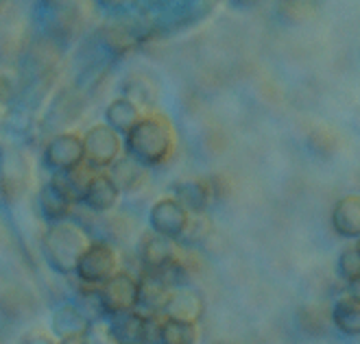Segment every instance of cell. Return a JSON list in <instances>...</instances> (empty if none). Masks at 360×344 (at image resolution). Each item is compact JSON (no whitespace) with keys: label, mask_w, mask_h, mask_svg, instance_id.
Masks as SVG:
<instances>
[{"label":"cell","mask_w":360,"mask_h":344,"mask_svg":"<svg viewBox=\"0 0 360 344\" xmlns=\"http://www.w3.org/2000/svg\"><path fill=\"white\" fill-rule=\"evenodd\" d=\"M120 194L122 192L112 181L110 172H94L92 179L86 185V190L81 192L79 201L94 213H108L118 205Z\"/></svg>","instance_id":"obj_10"},{"label":"cell","mask_w":360,"mask_h":344,"mask_svg":"<svg viewBox=\"0 0 360 344\" xmlns=\"http://www.w3.org/2000/svg\"><path fill=\"white\" fill-rule=\"evenodd\" d=\"M92 320L83 314L77 303H66L55 312L53 318V331L59 340L63 342H77L88 336V329Z\"/></svg>","instance_id":"obj_13"},{"label":"cell","mask_w":360,"mask_h":344,"mask_svg":"<svg viewBox=\"0 0 360 344\" xmlns=\"http://www.w3.org/2000/svg\"><path fill=\"white\" fill-rule=\"evenodd\" d=\"M199 338L197 322H186V320H175V318H162V331H160V342L168 344H190Z\"/></svg>","instance_id":"obj_21"},{"label":"cell","mask_w":360,"mask_h":344,"mask_svg":"<svg viewBox=\"0 0 360 344\" xmlns=\"http://www.w3.org/2000/svg\"><path fill=\"white\" fill-rule=\"evenodd\" d=\"M124 146L127 153L144 166H160L173 157L177 135L173 124L164 116H142L124 135Z\"/></svg>","instance_id":"obj_1"},{"label":"cell","mask_w":360,"mask_h":344,"mask_svg":"<svg viewBox=\"0 0 360 344\" xmlns=\"http://www.w3.org/2000/svg\"><path fill=\"white\" fill-rule=\"evenodd\" d=\"M188 218H190V211L175 197L155 201L149 211L151 229L162 235H168V238H173V240H179L181 231L188 225Z\"/></svg>","instance_id":"obj_8"},{"label":"cell","mask_w":360,"mask_h":344,"mask_svg":"<svg viewBox=\"0 0 360 344\" xmlns=\"http://www.w3.org/2000/svg\"><path fill=\"white\" fill-rule=\"evenodd\" d=\"M175 199L190 213H199V211L210 209V205L217 201V194H214L212 179L190 177V179H181L179 183H175Z\"/></svg>","instance_id":"obj_12"},{"label":"cell","mask_w":360,"mask_h":344,"mask_svg":"<svg viewBox=\"0 0 360 344\" xmlns=\"http://www.w3.org/2000/svg\"><path fill=\"white\" fill-rule=\"evenodd\" d=\"M110 177L116 187L127 194V192H136L138 187H142V183L146 181V166L127 153L110 166Z\"/></svg>","instance_id":"obj_15"},{"label":"cell","mask_w":360,"mask_h":344,"mask_svg":"<svg viewBox=\"0 0 360 344\" xmlns=\"http://www.w3.org/2000/svg\"><path fill=\"white\" fill-rule=\"evenodd\" d=\"M138 253H140L142 270H160L179 255V242L151 229L149 233L142 235Z\"/></svg>","instance_id":"obj_9"},{"label":"cell","mask_w":360,"mask_h":344,"mask_svg":"<svg viewBox=\"0 0 360 344\" xmlns=\"http://www.w3.org/2000/svg\"><path fill=\"white\" fill-rule=\"evenodd\" d=\"M101 303L105 310V316L127 312V310H138L140 303V284L134 274L127 270H116L108 282L98 286Z\"/></svg>","instance_id":"obj_5"},{"label":"cell","mask_w":360,"mask_h":344,"mask_svg":"<svg viewBox=\"0 0 360 344\" xmlns=\"http://www.w3.org/2000/svg\"><path fill=\"white\" fill-rule=\"evenodd\" d=\"M29 187V166L22 155H9L0 164V190L9 201L20 199Z\"/></svg>","instance_id":"obj_14"},{"label":"cell","mask_w":360,"mask_h":344,"mask_svg":"<svg viewBox=\"0 0 360 344\" xmlns=\"http://www.w3.org/2000/svg\"><path fill=\"white\" fill-rule=\"evenodd\" d=\"M332 227L343 238H358L360 233V199L358 194H347L336 201L332 209Z\"/></svg>","instance_id":"obj_16"},{"label":"cell","mask_w":360,"mask_h":344,"mask_svg":"<svg viewBox=\"0 0 360 344\" xmlns=\"http://www.w3.org/2000/svg\"><path fill=\"white\" fill-rule=\"evenodd\" d=\"M77 203L75 192L66 185L61 175H55L51 181H46L39 190L37 207L46 223H59L70 216V211Z\"/></svg>","instance_id":"obj_6"},{"label":"cell","mask_w":360,"mask_h":344,"mask_svg":"<svg viewBox=\"0 0 360 344\" xmlns=\"http://www.w3.org/2000/svg\"><path fill=\"white\" fill-rule=\"evenodd\" d=\"M234 5H240V7H251V5H256L258 0H231Z\"/></svg>","instance_id":"obj_24"},{"label":"cell","mask_w":360,"mask_h":344,"mask_svg":"<svg viewBox=\"0 0 360 344\" xmlns=\"http://www.w3.org/2000/svg\"><path fill=\"white\" fill-rule=\"evenodd\" d=\"M44 164L53 172H68L83 164V138L77 133H59L44 148Z\"/></svg>","instance_id":"obj_7"},{"label":"cell","mask_w":360,"mask_h":344,"mask_svg":"<svg viewBox=\"0 0 360 344\" xmlns=\"http://www.w3.org/2000/svg\"><path fill=\"white\" fill-rule=\"evenodd\" d=\"M122 155V140L108 122L94 124L83 135V161L94 170L110 168Z\"/></svg>","instance_id":"obj_3"},{"label":"cell","mask_w":360,"mask_h":344,"mask_svg":"<svg viewBox=\"0 0 360 344\" xmlns=\"http://www.w3.org/2000/svg\"><path fill=\"white\" fill-rule=\"evenodd\" d=\"M116 270H120V260H118L116 249L108 242H90V246L79 257L75 274L86 286H101L108 282Z\"/></svg>","instance_id":"obj_4"},{"label":"cell","mask_w":360,"mask_h":344,"mask_svg":"<svg viewBox=\"0 0 360 344\" xmlns=\"http://www.w3.org/2000/svg\"><path fill=\"white\" fill-rule=\"evenodd\" d=\"M205 310L203 298L197 290L179 286L173 288L166 296V303L162 307V316L175 318V320H186V322H197Z\"/></svg>","instance_id":"obj_11"},{"label":"cell","mask_w":360,"mask_h":344,"mask_svg":"<svg viewBox=\"0 0 360 344\" xmlns=\"http://www.w3.org/2000/svg\"><path fill=\"white\" fill-rule=\"evenodd\" d=\"M110 333L114 342H142V329H144V312L127 310L105 316Z\"/></svg>","instance_id":"obj_17"},{"label":"cell","mask_w":360,"mask_h":344,"mask_svg":"<svg viewBox=\"0 0 360 344\" xmlns=\"http://www.w3.org/2000/svg\"><path fill=\"white\" fill-rule=\"evenodd\" d=\"M338 274H341L347 284H358L360 277V249L358 244L347 246L341 257H338Z\"/></svg>","instance_id":"obj_23"},{"label":"cell","mask_w":360,"mask_h":344,"mask_svg":"<svg viewBox=\"0 0 360 344\" xmlns=\"http://www.w3.org/2000/svg\"><path fill=\"white\" fill-rule=\"evenodd\" d=\"M90 233L86 229L63 218L59 223H51L46 229L44 238H41V253L55 272L70 274L75 272L79 257L90 246Z\"/></svg>","instance_id":"obj_2"},{"label":"cell","mask_w":360,"mask_h":344,"mask_svg":"<svg viewBox=\"0 0 360 344\" xmlns=\"http://www.w3.org/2000/svg\"><path fill=\"white\" fill-rule=\"evenodd\" d=\"M142 118V107H138L134 100L127 96H120L110 102V107L105 110V120L112 128H116L118 133H129L136 126V122Z\"/></svg>","instance_id":"obj_18"},{"label":"cell","mask_w":360,"mask_h":344,"mask_svg":"<svg viewBox=\"0 0 360 344\" xmlns=\"http://www.w3.org/2000/svg\"><path fill=\"white\" fill-rule=\"evenodd\" d=\"M212 233V220L207 218V211H199V213H190L188 225L179 235V244L184 246H197L201 242L207 240V235Z\"/></svg>","instance_id":"obj_22"},{"label":"cell","mask_w":360,"mask_h":344,"mask_svg":"<svg viewBox=\"0 0 360 344\" xmlns=\"http://www.w3.org/2000/svg\"><path fill=\"white\" fill-rule=\"evenodd\" d=\"M332 320L334 325L347 336H356L360 331V303L358 296L352 292L341 294L334 300L332 307Z\"/></svg>","instance_id":"obj_19"},{"label":"cell","mask_w":360,"mask_h":344,"mask_svg":"<svg viewBox=\"0 0 360 344\" xmlns=\"http://www.w3.org/2000/svg\"><path fill=\"white\" fill-rule=\"evenodd\" d=\"M122 92L124 96L134 100L138 107H151L158 98V88L155 83L144 77V74H131L122 81Z\"/></svg>","instance_id":"obj_20"}]
</instances>
